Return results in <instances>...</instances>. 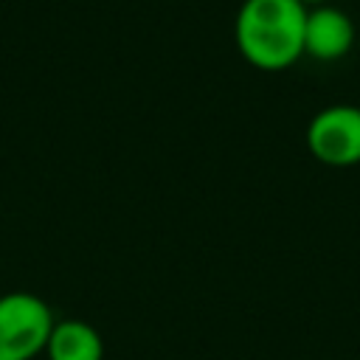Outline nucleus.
<instances>
[{
	"label": "nucleus",
	"instance_id": "nucleus-2",
	"mask_svg": "<svg viewBox=\"0 0 360 360\" xmlns=\"http://www.w3.org/2000/svg\"><path fill=\"white\" fill-rule=\"evenodd\" d=\"M56 318L34 292L0 295V360H34L45 352Z\"/></svg>",
	"mask_w": 360,
	"mask_h": 360
},
{
	"label": "nucleus",
	"instance_id": "nucleus-1",
	"mask_svg": "<svg viewBox=\"0 0 360 360\" xmlns=\"http://www.w3.org/2000/svg\"><path fill=\"white\" fill-rule=\"evenodd\" d=\"M307 6L298 0H242L233 20V39L242 59L276 73L304 56Z\"/></svg>",
	"mask_w": 360,
	"mask_h": 360
},
{
	"label": "nucleus",
	"instance_id": "nucleus-3",
	"mask_svg": "<svg viewBox=\"0 0 360 360\" xmlns=\"http://www.w3.org/2000/svg\"><path fill=\"white\" fill-rule=\"evenodd\" d=\"M309 155L332 169H349L360 163V107L329 104L318 110L304 132Z\"/></svg>",
	"mask_w": 360,
	"mask_h": 360
},
{
	"label": "nucleus",
	"instance_id": "nucleus-6",
	"mask_svg": "<svg viewBox=\"0 0 360 360\" xmlns=\"http://www.w3.org/2000/svg\"><path fill=\"white\" fill-rule=\"evenodd\" d=\"M301 6H307V8H312V6H323L326 0H298Z\"/></svg>",
	"mask_w": 360,
	"mask_h": 360
},
{
	"label": "nucleus",
	"instance_id": "nucleus-4",
	"mask_svg": "<svg viewBox=\"0 0 360 360\" xmlns=\"http://www.w3.org/2000/svg\"><path fill=\"white\" fill-rule=\"evenodd\" d=\"M354 45V22L338 6H312L304 20V53L318 62H338Z\"/></svg>",
	"mask_w": 360,
	"mask_h": 360
},
{
	"label": "nucleus",
	"instance_id": "nucleus-5",
	"mask_svg": "<svg viewBox=\"0 0 360 360\" xmlns=\"http://www.w3.org/2000/svg\"><path fill=\"white\" fill-rule=\"evenodd\" d=\"M48 360H101L104 340L98 329L82 318L56 321L45 346Z\"/></svg>",
	"mask_w": 360,
	"mask_h": 360
}]
</instances>
